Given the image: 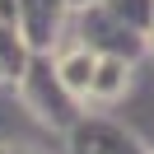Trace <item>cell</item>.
Returning <instances> with one entry per match:
<instances>
[{"label":"cell","instance_id":"1","mask_svg":"<svg viewBox=\"0 0 154 154\" xmlns=\"http://www.w3.org/2000/svg\"><path fill=\"white\" fill-rule=\"evenodd\" d=\"M61 79H66V89L84 94V89L94 84V56H89V51H75V56H66V61H61Z\"/></svg>","mask_w":154,"mask_h":154}]
</instances>
